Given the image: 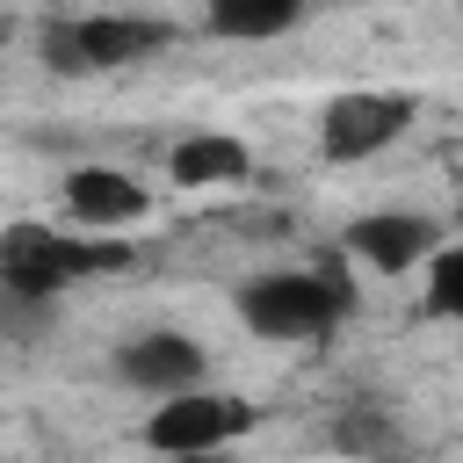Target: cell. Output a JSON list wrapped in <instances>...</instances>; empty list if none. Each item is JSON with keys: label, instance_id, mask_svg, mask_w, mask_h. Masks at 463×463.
Instances as JSON below:
<instances>
[{"label": "cell", "instance_id": "6da1fadb", "mask_svg": "<svg viewBox=\"0 0 463 463\" xmlns=\"http://www.w3.org/2000/svg\"><path fill=\"white\" fill-rule=\"evenodd\" d=\"M116 268H130V246L116 232H58L43 217H14L0 232V289L14 304H51L58 289Z\"/></svg>", "mask_w": 463, "mask_h": 463}, {"label": "cell", "instance_id": "7a4b0ae2", "mask_svg": "<svg viewBox=\"0 0 463 463\" xmlns=\"http://www.w3.org/2000/svg\"><path fill=\"white\" fill-rule=\"evenodd\" d=\"M354 289L326 268H268L239 289V318L260 340H326L347 318Z\"/></svg>", "mask_w": 463, "mask_h": 463}, {"label": "cell", "instance_id": "3957f363", "mask_svg": "<svg viewBox=\"0 0 463 463\" xmlns=\"http://www.w3.org/2000/svg\"><path fill=\"white\" fill-rule=\"evenodd\" d=\"M166 43H174V22H152V14H72V22H43V36H36L43 65L65 72V80L137 65Z\"/></svg>", "mask_w": 463, "mask_h": 463}, {"label": "cell", "instance_id": "277c9868", "mask_svg": "<svg viewBox=\"0 0 463 463\" xmlns=\"http://www.w3.org/2000/svg\"><path fill=\"white\" fill-rule=\"evenodd\" d=\"M253 420H260V405L253 398H239V391H174V398H159L152 412H145V427H137V441L152 449V456H210V449H232L239 434H253Z\"/></svg>", "mask_w": 463, "mask_h": 463}, {"label": "cell", "instance_id": "5b68a950", "mask_svg": "<svg viewBox=\"0 0 463 463\" xmlns=\"http://www.w3.org/2000/svg\"><path fill=\"white\" fill-rule=\"evenodd\" d=\"M420 101L412 94H391V87H354V94H333L326 116H318V152L333 166H354V159H376L383 145H398L412 130Z\"/></svg>", "mask_w": 463, "mask_h": 463}, {"label": "cell", "instance_id": "8992f818", "mask_svg": "<svg viewBox=\"0 0 463 463\" xmlns=\"http://www.w3.org/2000/svg\"><path fill=\"white\" fill-rule=\"evenodd\" d=\"M58 195H65V217L80 232H123V224H137L152 210V188L137 174H123V166H72Z\"/></svg>", "mask_w": 463, "mask_h": 463}, {"label": "cell", "instance_id": "52a82bcc", "mask_svg": "<svg viewBox=\"0 0 463 463\" xmlns=\"http://www.w3.org/2000/svg\"><path fill=\"white\" fill-rule=\"evenodd\" d=\"M347 253H362L376 275H405V268L441 253V224L420 210H369L347 224Z\"/></svg>", "mask_w": 463, "mask_h": 463}, {"label": "cell", "instance_id": "ba28073f", "mask_svg": "<svg viewBox=\"0 0 463 463\" xmlns=\"http://www.w3.org/2000/svg\"><path fill=\"white\" fill-rule=\"evenodd\" d=\"M203 369H210V354H203V340H195V333H137V340L116 354V376H123L130 391H145V398L195 391V383H203Z\"/></svg>", "mask_w": 463, "mask_h": 463}, {"label": "cell", "instance_id": "9c48e42d", "mask_svg": "<svg viewBox=\"0 0 463 463\" xmlns=\"http://www.w3.org/2000/svg\"><path fill=\"white\" fill-rule=\"evenodd\" d=\"M166 174H174V188H239L253 174V152L232 130H188L166 152Z\"/></svg>", "mask_w": 463, "mask_h": 463}, {"label": "cell", "instance_id": "30bf717a", "mask_svg": "<svg viewBox=\"0 0 463 463\" xmlns=\"http://www.w3.org/2000/svg\"><path fill=\"white\" fill-rule=\"evenodd\" d=\"M304 14H311V0H210L203 7V29L224 36V43H275Z\"/></svg>", "mask_w": 463, "mask_h": 463}, {"label": "cell", "instance_id": "8fae6325", "mask_svg": "<svg viewBox=\"0 0 463 463\" xmlns=\"http://www.w3.org/2000/svg\"><path fill=\"white\" fill-rule=\"evenodd\" d=\"M427 304H434L441 318H456V326H463V239H456V246H441V253L427 260Z\"/></svg>", "mask_w": 463, "mask_h": 463}, {"label": "cell", "instance_id": "7c38bea8", "mask_svg": "<svg viewBox=\"0 0 463 463\" xmlns=\"http://www.w3.org/2000/svg\"><path fill=\"white\" fill-rule=\"evenodd\" d=\"M326 434H333L340 456H376V449H391V420H383V412H340Z\"/></svg>", "mask_w": 463, "mask_h": 463}, {"label": "cell", "instance_id": "4fadbf2b", "mask_svg": "<svg viewBox=\"0 0 463 463\" xmlns=\"http://www.w3.org/2000/svg\"><path fill=\"white\" fill-rule=\"evenodd\" d=\"M159 463H232L224 449H210V456H159Z\"/></svg>", "mask_w": 463, "mask_h": 463}, {"label": "cell", "instance_id": "5bb4252c", "mask_svg": "<svg viewBox=\"0 0 463 463\" xmlns=\"http://www.w3.org/2000/svg\"><path fill=\"white\" fill-rule=\"evenodd\" d=\"M347 463H405L398 449H376V456H347Z\"/></svg>", "mask_w": 463, "mask_h": 463}]
</instances>
